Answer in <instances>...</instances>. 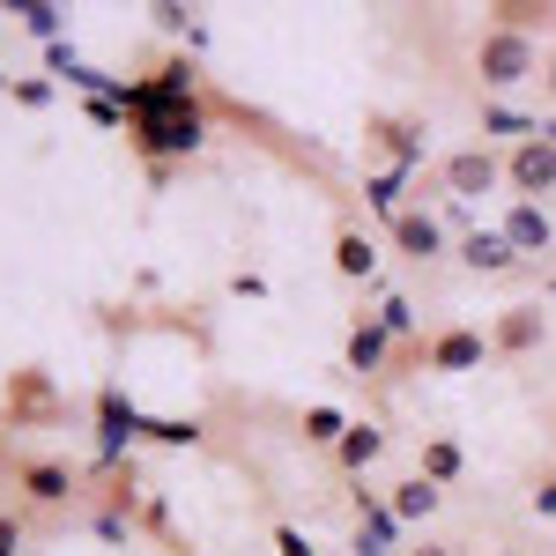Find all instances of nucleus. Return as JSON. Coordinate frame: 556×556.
I'll return each instance as SVG.
<instances>
[{"label": "nucleus", "mask_w": 556, "mask_h": 556, "mask_svg": "<svg viewBox=\"0 0 556 556\" xmlns=\"http://www.w3.org/2000/svg\"><path fill=\"white\" fill-rule=\"evenodd\" d=\"M475 75H482V89H519L527 75H542V45L527 38V30L490 23V30L475 38Z\"/></svg>", "instance_id": "nucleus-1"}, {"label": "nucleus", "mask_w": 556, "mask_h": 556, "mask_svg": "<svg viewBox=\"0 0 556 556\" xmlns=\"http://www.w3.org/2000/svg\"><path fill=\"white\" fill-rule=\"evenodd\" d=\"M134 438H149V416L127 401V386H104V393H97V468L119 475V460L134 453Z\"/></svg>", "instance_id": "nucleus-2"}, {"label": "nucleus", "mask_w": 556, "mask_h": 556, "mask_svg": "<svg viewBox=\"0 0 556 556\" xmlns=\"http://www.w3.org/2000/svg\"><path fill=\"white\" fill-rule=\"evenodd\" d=\"M438 178H445V201H475V193L505 186V156H497L490 141H475V149H453V156L438 164Z\"/></svg>", "instance_id": "nucleus-3"}, {"label": "nucleus", "mask_w": 556, "mask_h": 556, "mask_svg": "<svg viewBox=\"0 0 556 556\" xmlns=\"http://www.w3.org/2000/svg\"><path fill=\"white\" fill-rule=\"evenodd\" d=\"M482 364H490L482 327H438L424 342V371H438V379H460V371H482Z\"/></svg>", "instance_id": "nucleus-4"}, {"label": "nucleus", "mask_w": 556, "mask_h": 556, "mask_svg": "<svg viewBox=\"0 0 556 556\" xmlns=\"http://www.w3.org/2000/svg\"><path fill=\"white\" fill-rule=\"evenodd\" d=\"M505 186H513V201H542V193H556V141H519V149H505Z\"/></svg>", "instance_id": "nucleus-5"}, {"label": "nucleus", "mask_w": 556, "mask_h": 556, "mask_svg": "<svg viewBox=\"0 0 556 556\" xmlns=\"http://www.w3.org/2000/svg\"><path fill=\"white\" fill-rule=\"evenodd\" d=\"M349 505H356V556H393V549H401V534H408V527L393 519V505H386L379 490H364V482H356V490H349Z\"/></svg>", "instance_id": "nucleus-6"}, {"label": "nucleus", "mask_w": 556, "mask_h": 556, "mask_svg": "<svg viewBox=\"0 0 556 556\" xmlns=\"http://www.w3.org/2000/svg\"><path fill=\"white\" fill-rule=\"evenodd\" d=\"M542 334H549L542 304H505V312L490 319V356H534Z\"/></svg>", "instance_id": "nucleus-7"}, {"label": "nucleus", "mask_w": 556, "mask_h": 556, "mask_svg": "<svg viewBox=\"0 0 556 556\" xmlns=\"http://www.w3.org/2000/svg\"><path fill=\"white\" fill-rule=\"evenodd\" d=\"M497 230L513 238V253H519V260H527V253H549V245H556V223H549V208H542V201H513Z\"/></svg>", "instance_id": "nucleus-8"}, {"label": "nucleus", "mask_w": 556, "mask_h": 556, "mask_svg": "<svg viewBox=\"0 0 556 556\" xmlns=\"http://www.w3.org/2000/svg\"><path fill=\"white\" fill-rule=\"evenodd\" d=\"M15 490H23L30 505H67V497H75V468H67V460H23V468H15Z\"/></svg>", "instance_id": "nucleus-9"}, {"label": "nucleus", "mask_w": 556, "mask_h": 556, "mask_svg": "<svg viewBox=\"0 0 556 556\" xmlns=\"http://www.w3.org/2000/svg\"><path fill=\"white\" fill-rule=\"evenodd\" d=\"M386 356H393V334H386L379 319H356V327H349V342H342V364L356 371V379H379Z\"/></svg>", "instance_id": "nucleus-10"}, {"label": "nucleus", "mask_w": 556, "mask_h": 556, "mask_svg": "<svg viewBox=\"0 0 556 556\" xmlns=\"http://www.w3.org/2000/svg\"><path fill=\"white\" fill-rule=\"evenodd\" d=\"M371 141L393 156V172H416V164H424V149H430V134L416 127V119H371Z\"/></svg>", "instance_id": "nucleus-11"}, {"label": "nucleus", "mask_w": 556, "mask_h": 556, "mask_svg": "<svg viewBox=\"0 0 556 556\" xmlns=\"http://www.w3.org/2000/svg\"><path fill=\"white\" fill-rule=\"evenodd\" d=\"M393 245H401L408 260H438V253H445V223L424 215V208H401V215H393Z\"/></svg>", "instance_id": "nucleus-12"}, {"label": "nucleus", "mask_w": 556, "mask_h": 556, "mask_svg": "<svg viewBox=\"0 0 556 556\" xmlns=\"http://www.w3.org/2000/svg\"><path fill=\"white\" fill-rule=\"evenodd\" d=\"M334 275H342V282H371V275H379V245H371V230H356V223L334 230Z\"/></svg>", "instance_id": "nucleus-13"}, {"label": "nucleus", "mask_w": 556, "mask_h": 556, "mask_svg": "<svg viewBox=\"0 0 556 556\" xmlns=\"http://www.w3.org/2000/svg\"><path fill=\"white\" fill-rule=\"evenodd\" d=\"M460 260H468L475 275H513V267H519L513 238H505V230H482V223H475L468 238H460Z\"/></svg>", "instance_id": "nucleus-14"}, {"label": "nucleus", "mask_w": 556, "mask_h": 556, "mask_svg": "<svg viewBox=\"0 0 556 556\" xmlns=\"http://www.w3.org/2000/svg\"><path fill=\"white\" fill-rule=\"evenodd\" d=\"M416 475H424V482H438V490H445V482H460V475H468V453H460V438L430 430L424 453H416Z\"/></svg>", "instance_id": "nucleus-15"}, {"label": "nucleus", "mask_w": 556, "mask_h": 556, "mask_svg": "<svg viewBox=\"0 0 556 556\" xmlns=\"http://www.w3.org/2000/svg\"><path fill=\"white\" fill-rule=\"evenodd\" d=\"M379 453H386V430L379 424H349V438L334 445V468H342L349 482H364V468H371Z\"/></svg>", "instance_id": "nucleus-16"}, {"label": "nucleus", "mask_w": 556, "mask_h": 556, "mask_svg": "<svg viewBox=\"0 0 556 556\" xmlns=\"http://www.w3.org/2000/svg\"><path fill=\"white\" fill-rule=\"evenodd\" d=\"M386 505H393V519H401V527H424V519L445 505V490H438V482H424V475H408V482H401Z\"/></svg>", "instance_id": "nucleus-17"}, {"label": "nucleus", "mask_w": 556, "mask_h": 556, "mask_svg": "<svg viewBox=\"0 0 556 556\" xmlns=\"http://www.w3.org/2000/svg\"><path fill=\"white\" fill-rule=\"evenodd\" d=\"M482 134H490V141H534V134H542V119H527V112H513V104H482Z\"/></svg>", "instance_id": "nucleus-18"}, {"label": "nucleus", "mask_w": 556, "mask_h": 556, "mask_svg": "<svg viewBox=\"0 0 556 556\" xmlns=\"http://www.w3.org/2000/svg\"><path fill=\"white\" fill-rule=\"evenodd\" d=\"M364 201L393 223V215L408 208V172H393V164H386V172H371V178H364Z\"/></svg>", "instance_id": "nucleus-19"}, {"label": "nucleus", "mask_w": 556, "mask_h": 556, "mask_svg": "<svg viewBox=\"0 0 556 556\" xmlns=\"http://www.w3.org/2000/svg\"><path fill=\"white\" fill-rule=\"evenodd\" d=\"M342 438H349V416L334 401H312V408H304V445H327V453H334Z\"/></svg>", "instance_id": "nucleus-20"}, {"label": "nucleus", "mask_w": 556, "mask_h": 556, "mask_svg": "<svg viewBox=\"0 0 556 556\" xmlns=\"http://www.w3.org/2000/svg\"><path fill=\"white\" fill-rule=\"evenodd\" d=\"M149 438H156V445H172V453H193L208 430H201V416H149Z\"/></svg>", "instance_id": "nucleus-21"}, {"label": "nucleus", "mask_w": 556, "mask_h": 556, "mask_svg": "<svg viewBox=\"0 0 556 556\" xmlns=\"http://www.w3.org/2000/svg\"><path fill=\"white\" fill-rule=\"evenodd\" d=\"M15 15H23V30H30V38L60 45V23H67V8H52V0H30V8H15Z\"/></svg>", "instance_id": "nucleus-22"}, {"label": "nucleus", "mask_w": 556, "mask_h": 556, "mask_svg": "<svg viewBox=\"0 0 556 556\" xmlns=\"http://www.w3.org/2000/svg\"><path fill=\"white\" fill-rule=\"evenodd\" d=\"M371 319H379L393 342H408V334H416V304H408V298H386L379 312H371Z\"/></svg>", "instance_id": "nucleus-23"}, {"label": "nucleus", "mask_w": 556, "mask_h": 556, "mask_svg": "<svg viewBox=\"0 0 556 556\" xmlns=\"http://www.w3.org/2000/svg\"><path fill=\"white\" fill-rule=\"evenodd\" d=\"M149 15H156V30H164V38H193V30H201V23H193V15H186L178 0H156Z\"/></svg>", "instance_id": "nucleus-24"}, {"label": "nucleus", "mask_w": 556, "mask_h": 556, "mask_svg": "<svg viewBox=\"0 0 556 556\" xmlns=\"http://www.w3.org/2000/svg\"><path fill=\"white\" fill-rule=\"evenodd\" d=\"M267 542H275V556H319L312 542H304V527H290V519H275V527H267Z\"/></svg>", "instance_id": "nucleus-25"}, {"label": "nucleus", "mask_w": 556, "mask_h": 556, "mask_svg": "<svg viewBox=\"0 0 556 556\" xmlns=\"http://www.w3.org/2000/svg\"><path fill=\"white\" fill-rule=\"evenodd\" d=\"M8 97H15L23 112H45V104H52V83H45V75H30V83H8Z\"/></svg>", "instance_id": "nucleus-26"}, {"label": "nucleus", "mask_w": 556, "mask_h": 556, "mask_svg": "<svg viewBox=\"0 0 556 556\" xmlns=\"http://www.w3.org/2000/svg\"><path fill=\"white\" fill-rule=\"evenodd\" d=\"M0 556H23V519L0 513Z\"/></svg>", "instance_id": "nucleus-27"}, {"label": "nucleus", "mask_w": 556, "mask_h": 556, "mask_svg": "<svg viewBox=\"0 0 556 556\" xmlns=\"http://www.w3.org/2000/svg\"><path fill=\"white\" fill-rule=\"evenodd\" d=\"M527 505H534L542 519H556V475H549V482H534V497H527Z\"/></svg>", "instance_id": "nucleus-28"}, {"label": "nucleus", "mask_w": 556, "mask_h": 556, "mask_svg": "<svg viewBox=\"0 0 556 556\" xmlns=\"http://www.w3.org/2000/svg\"><path fill=\"white\" fill-rule=\"evenodd\" d=\"M408 556H468L460 542H424V549H408Z\"/></svg>", "instance_id": "nucleus-29"}, {"label": "nucleus", "mask_w": 556, "mask_h": 556, "mask_svg": "<svg viewBox=\"0 0 556 556\" xmlns=\"http://www.w3.org/2000/svg\"><path fill=\"white\" fill-rule=\"evenodd\" d=\"M542 141H556V112H549V119H542Z\"/></svg>", "instance_id": "nucleus-30"}, {"label": "nucleus", "mask_w": 556, "mask_h": 556, "mask_svg": "<svg viewBox=\"0 0 556 556\" xmlns=\"http://www.w3.org/2000/svg\"><path fill=\"white\" fill-rule=\"evenodd\" d=\"M549 97H556V67H549Z\"/></svg>", "instance_id": "nucleus-31"}, {"label": "nucleus", "mask_w": 556, "mask_h": 556, "mask_svg": "<svg viewBox=\"0 0 556 556\" xmlns=\"http://www.w3.org/2000/svg\"><path fill=\"white\" fill-rule=\"evenodd\" d=\"M549 298H556V282H549Z\"/></svg>", "instance_id": "nucleus-32"}, {"label": "nucleus", "mask_w": 556, "mask_h": 556, "mask_svg": "<svg viewBox=\"0 0 556 556\" xmlns=\"http://www.w3.org/2000/svg\"><path fill=\"white\" fill-rule=\"evenodd\" d=\"M497 556H513V549H497Z\"/></svg>", "instance_id": "nucleus-33"}]
</instances>
